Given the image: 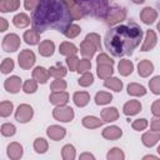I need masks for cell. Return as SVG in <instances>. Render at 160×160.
I'll return each instance as SVG.
<instances>
[{
	"label": "cell",
	"instance_id": "6da1fadb",
	"mask_svg": "<svg viewBox=\"0 0 160 160\" xmlns=\"http://www.w3.org/2000/svg\"><path fill=\"white\" fill-rule=\"evenodd\" d=\"M71 21V15L62 0H38L30 18L32 28L40 34L48 29L64 32Z\"/></svg>",
	"mask_w": 160,
	"mask_h": 160
},
{
	"label": "cell",
	"instance_id": "7a4b0ae2",
	"mask_svg": "<svg viewBox=\"0 0 160 160\" xmlns=\"http://www.w3.org/2000/svg\"><path fill=\"white\" fill-rule=\"evenodd\" d=\"M142 29L132 20L108 30L104 42L106 50L115 58L131 55L142 40Z\"/></svg>",
	"mask_w": 160,
	"mask_h": 160
},
{
	"label": "cell",
	"instance_id": "3957f363",
	"mask_svg": "<svg viewBox=\"0 0 160 160\" xmlns=\"http://www.w3.org/2000/svg\"><path fill=\"white\" fill-rule=\"evenodd\" d=\"M78 4L84 16L90 15L96 19H104L110 8L109 0H78Z\"/></svg>",
	"mask_w": 160,
	"mask_h": 160
},
{
	"label": "cell",
	"instance_id": "277c9868",
	"mask_svg": "<svg viewBox=\"0 0 160 160\" xmlns=\"http://www.w3.org/2000/svg\"><path fill=\"white\" fill-rule=\"evenodd\" d=\"M125 19H126V10L120 6L109 8V10L104 18L106 25H109V26H114V25L124 21Z\"/></svg>",
	"mask_w": 160,
	"mask_h": 160
},
{
	"label": "cell",
	"instance_id": "5b68a950",
	"mask_svg": "<svg viewBox=\"0 0 160 160\" xmlns=\"http://www.w3.org/2000/svg\"><path fill=\"white\" fill-rule=\"evenodd\" d=\"M52 116L55 120H59L61 122H69L74 119L75 114L74 110L70 106L66 105H58L54 110H52Z\"/></svg>",
	"mask_w": 160,
	"mask_h": 160
},
{
	"label": "cell",
	"instance_id": "8992f818",
	"mask_svg": "<svg viewBox=\"0 0 160 160\" xmlns=\"http://www.w3.org/2000/svg\"><path fill=\"white\" fill-rule=\"evenodd\" d=\"M18 61H19V66L24 70H29L30 68L34 66L35 61H36V58H35V54L29 50V49H25V50H21L20 54L18 55Z\"/></svg>",
	"mask_w": 160,
	"mask_h": 160
},
{
	"label": "cell",
	"instance_id": "52a82bcc",
	"mask_svg": "<svg viewBox=\"0 0 160 160\" xmlns=\"http://www.w3.org/2000/svg\"><path fill=\"white\" fill-rule=\"evenodd\" d=\"M34 116V110L29 104H21L18 106L16 111H15V120L25 124L28 121H30Z\"/></svg>",
	"mask_w": 160,
	"mask_h": 160
},
{
	"label": "cell",
	"instance_id": "ba28073f",
	"mask_svg": "<svg viewBox=\"0 0 160 160\" xmlns=\"http://www.w3.org/2000/svg\"><path fill=\"white\" fill-rule=\"evenodd\" d=\"M20 38L16 34H8L2 39V50L6 52H14L20 48Z\"/></svg>",
	"mask_w": 160,
	"mask_h": 160
},
{
	"label": "cell",
	"instance_id": "9c48e42d",
	"mask_svg": "<svg viewBox=\"0 0 160 160\" xmlns=\"http://www.w3.org/2000/svg\"><path fill=\"white\" fill-rule=\"evenodd\" d=\"M62 1L66 5L72 20H80L81 18H84V14L78 4V0H62Z\"/></svg>",
	"mask_w": 160,
	"mask_h": 160
},
{
	"label": "cell",
	"instance_id": "30bf717a",
	"mask_svg": "<svg viewBox=\"0 0 160 160\" xmlns=\"http://www.w3.org/2000/svg\"><path fill=\"white\" fill-rule=\"evenodd\" d=\"M140 19L144 24L146 25H150V24H154L155 20L158 19V11L154 9V8H150V6H146L141 11H140Z\"/></svg>",
	"mask_w": 160,
	"mask_h": 160
},
{
	"label": "cell",
	"instance_id": "8fae6325",
	"mask_svg": "<svg viewBox=\"0 0 160 160\" xmlns=\"http://www.w3.org/2000/svg\"><path fill=\"white\" fill-rule=\"evenodd\" d=\"M4 88L10 94H16L20 91V88H21V79L19 76H10L5 80L4 82Z\"/></svg>",
	"mask_w": 160,
	"mask_h": 160
},
{
	"label": "cell",
	"instance_id": "7c38bea8",
	"mask_svg": "<svg viewBox=\"0 0 160 160\" xmlns=\"http://www.w3.org/2000/svg\"><path fill=\"white\" fill-rule=\"evenodd\" d=\"M49 100L54 105H66L69 101V94L65 90L61 91H52L49 96Z\"/></svg>",
	"mask_w": 160,
	"mask_h": 160
},
{
	"label": "cell",
	"instance_id": "4fadbf2b",
	"mask_svg": "<svg viewBox=\"0 0 160 160\" xmlns=\"http://www.w3.org/2000/svg\"><path fill=\"white\" fill-rule=\"evenodd\" d=\"M101 135H102V138L106 139V140H118V139H120V138L122 136V130H121L119 126L112 125V126L105 128V129L102 130Z\"/></svg>",
	"mask_w": 160,
	"mask_h": 160
},
{
	"label": "cell",
	"instance_id": "5bb4252c",
	"mask_svg": "<svg viewBox=\"0 0 160 160\" xmlns=\"http://www.w3.org/2000/svg\"><path fill=\"white\" fill-rule=\"evenodd\" d=\"M160 140V131H146L141 136V141L146 148L154 146L158 141Z\"/></svg>",
	"mask_w": 160,
	"mask_h": 160
},
{
	"label": "cell",
	"instance_id": "9a60e30c",
	"mask_svg": "<svg viewBox=\"0 0 160 160\" xmlns=\"http://www.w3.org/2000/svg\"><path fill=\"white\" fill-rule=\"evenodd\" d=\"M158 42V36L154 30H146V36L144 40V44L141 46V51H149L155 48Z\"/></svg>",
	"mask_w": 160,
	"mask_h": 160
},
{
	"label": "cell",
	"instance_id": "2e32d148",
	"mask_svg": "<svg viewBox=\"0 0 160 160\" xmlns=\"http://www.w3.org/2000/svg\"><path fill=\"white\" fill-rule=\"evenodd\" d=\"M46 134L51 140L59 141L66 135V130L64 128L59 126V125H50L48 128V130H46Z\"/></svg>",
	"mask_w": 160,
	"mask_h": 160
},
{
	"label": "cell",
	"instance_id": "e0dca14e",
	"mask_svg": "<svg viewBox=\"0 0 160 160\" xmlns=\"http://www.w3.org/2000/svg\"><path fill=\"white\" fill-rule=\"evenodd\" d=\"M139 111H141V104L140 101L138 100H130L128 101L124 108H122V112L126 115V116H132V115H136Z\"/></svg>",
	"mask_w": 160,
	"mask_h": 160
},
{
	"label": "cell",
	"instance_id": "ac0fdd59",
	"mask_svg": "<svg viewBox=\"0 0 160 160\" xmlns=\"http://www.w3.org/2000/svg\"><path fill=\"white\" fill-rule=\"evenodd\" d=\"M100 115H101V119L104 122H112V121H116L119 119V111L114 106L102 109Z\"/></svg>",
	"mask_w": 160,
	"mask_h": 160
},
{
	"label": "cell",
	"instance_id": "d6986e66",
	"mask_svg": "<svg viewBox=\"0 0 160 160\" xmlns=\"http://www.w3.org/2000/svg\"><path fill=\"white\" fill-rule=\"evenodd\" d=\"M22 146L19 144V142H11L8 145V150H6V154L11 159V160H18L22 156Z\"/></svg>",
	"mask_w": 160,
	"mask_h": 160
},
{
	"label": "cell",
	"instance_id": "ffe728a7",
	"mask_svg": "<svg viewBox=\"0 0 160 160\" xmlns=\"http://www.w3.org/2000/svg\"><path fill=\"white\" fill-rule=\"evenodd\" d=\"M54 50H55V44L51 40H42L39 44V54L41 56L49 58L54 54Z\"/></svg>",
	"mask_w": 160,
	"mask_h": 160
},
{
	"label": "cell",
	"instance_id": "44dd1931",
	"mask_svg": "<svg viewBox=\"0 0 160 160\" xmlns=\"http://www.w3.org/2000/svg\"><path fill=\"white\" fill-rule=\"evenodd\" d=\"M96 51H98L96 48H95L90 41L85 40V39L81 41V44H80V52H81V55H82L84 58L91 59V58L95 55Z\"/></svg>",
	"mask_w": 160,
	"mask_h": 160
},
{
	"label": "cell",
	"instance_id": "7402d4cb",
	"mask_svg": "<svg viewBox=\"0 0 160 160\" xmlns=\"http://www.w3.org/2000/svg\"><path fill=\"white\" fill-rule=\"evenodd\" d=\"M154 71V65L150 60H141L138 64V74L141 78H148Z\"/></svg>",
	"mask_w": 160,
	"mask_h": 160
},
{
	"label": "cell",
	"instance_id": "603a6c76",
	"mask_svg": "<svg viewBox=\"0 0 160 160\" xmlns=\"http://www.w3.org/2000/svg\"><path fill=\"white\" fill-rule=\"evenodd\" d=\"M49 72L45 68L42 66H36L34 70H32V79L36 80L40 84H46L48 80H49Z\"/></svg>",
	"mask_w": 160,
	"mask_h": 160
},
{
	"label": "cell",
	"instance_id": "cb8c5ba5",
	"mask_svg": "<svg viewBox=\"0 0 160 160\" xmlns=\"http://www.w3.org/2000/svg\"><path fill=\"white\" fill-rule=\"evenodd\" d=\"M20 8V0H0V11L11 12Z\"/></svg>",
	"mask_w": 160,
	"mask_h": 160
},
{
	"label": "cell",
	"instance_id": "d4e9b609",
	"mask_svg": "<svg viewBox=\"0 0 160 160\" xmlns=\"http://www.w3.org/2000/svg\"><path fill=\"white\" fill-rule=\"evenodd\" d=\"M72 100H74V102H75L76 106L84 108L90 101V94L86 92V91H76L74 94V96H72Z\"/></svg>",
	"mask_w": 160,
	"mask_h": 160
},
{
	"label": "cell",
	"instance_id": "484cf974",
	"mask_svg": "<svg viewBox=\"0 0 160 160\" xmlns=\"http://www.w3.org/2000/svg\"><path fill=\"white\" fill-rule=\"evenodd\" d=\"M24 41L28 44V45H36L40 42V32H38L34 28L30 29V30H26L24 32Z\"/></svg>",
	"mask_w": 160,
	"mask_h": 160
},
{
	"label": "cell",
	"instance_id": "4316f807",
	"mask_svg": "<svg viewBox=\"0 0 160 160\" xmlns=\"http://www.w3.org/2000/svg\"><path fill=\"white\" fill-rule=\"evenodd\" d=\"M114 72V69H112V65L110 64H98L96 66V74L100 79H108L112 75Z\"/></svg>",
	"mask_w": 160,
	"mask_h": 160
},
{
	"label": "cell",
	"instance_id": "83f0119b",
	"mask_svg": "<svg viewBox=\"0 0 160 160\" xmlns=\"http://www.w3.org/2000/svg\"><path fill=\"white\" fill-rule=\"evenodd\" d=\"M118 70H119L120 75H122V76H129V75L132 72V70H134V64H132V61L126 60V59L120 60L119 64H118Z\"/></svg>",
	"mask_w": 160,
	"mask_h": 160
},
{
	"label": "cell",
	"instance_id": "f1b7e54d",
	"mask_svg": "<svg viewBox=\"0 0 160 160\" xmlns=\"http://www.w3.org/2000/svg\"><path fill=\"white\" fill-rule=\"evenodd\" d=\"M59 51L61 55H65V56H70V55H76V52L79 51L78 48L72 44V42H69V41H64L60 44L59 46Z\"/></svg>",
	"mask_w": 160,
	"mask_h": 160
},
{
	"label": "cell",
	"instance_id": "f546056e",
	"mask_svg": "<svg viewBox=\"0 0 160 160\" xmlns=\"http://www.w3.org/2000/svg\"><path fill=\"white\" fill-rule=\"evenodd\" d=\"M81 122H82V125L86 128V129H96V128H100V126H102V124H104V121L102 120H100L99 118H96V116H85L82 120H81Z\"/></svg>",
	"mask_w": 160,
	"mask_h": 160
},
{
	"label": "cell",
	"instance_id": "4dcf8cb0",
	"mask_svg": "<svg viewBox=\"0 0 160 160\" xmlns=\"http://www.w3.org/2000/svg\"><path fill=\"white\" fill-rule=\"evenodd\" d=\"M12 22L16 28L19 29H24L26 28L29 24H30V18L25 14V12H20V14H16L14 18H12Z\"/></svg>",
	"mask_w": 160,
	"mask_h": 160
},
{
	"label": "cell",
	"instance_id": "1f68e13d",
	"mask_svg": "<svg viewBox=\"0 0 160 160\" xmlns=\"http://www.w3.org/2000/svg\"><path fill=\"white\" fill-rule=\"evenodd\" d=\"M104 86L109 88V89H111V90H114L116 92H120L122 90V81L120 79H118V78H111L110 76V78L105 79Z\"/></svg>",
	"mask_w": 160,
	"mask_h": 160
},
{
	"label": "cell",
	"instance_id": "d6a6232c",
	"mask_svg": "<svg viewBox=\"0 0 160 160\" xmlns=\"http://www.w3.org/2000/svg\"><path fill=\"white\" fill-rule=\"evenodd\" d=\"M128 94L131 96H144L146 94V89L136 82H130L128 85Z\"/></svg>",
	"mask_w": 160,
	"mask_h": 160
},
{
	"label": "cell",
	"instance_id": "836d02e7",
	"mask_svg": "<svg viewBox=\"0 0 160 160\" xmlns=\"http://www.w3.org/2000/svg\"><path fill=\"white\" fill-rule=\"evenodd\" d=\"M48 72H49V75L50 76H52V78H64L65 75H66V72H68V70H66V68L62 65V64H60V62H58L56 65H54V66H51L49 70H48Z\"/></svg>",
	"mask_w": 160,
	"mask_h": 160
},
{
	"label": "cell",
	"instance_id": "e575fe53",
	"mask_svg": "<svg viewBox=\"0 0 160 160\" xmlns=\"http://www.w3.org/2000/svg\"><path fill=\"white\" fill-rule=\"evenodd\" d=\"M112 100V95L106 91H99L95 95V102L96 105H106Z\"/></svg>",
	"mask_w": 160,
	"mask_h": 160
},
{
	"label": "cell",
	"instance_id": "d590c367",
	"mask_svg": "<svg viewBox=\"0 0 160 160\" xmlns=\"http://www.w3.org/2000/svg\"><path fill=\"white\" fill-rule=\"evenodd\" d=\"M61 156L64 160H74L76 156V151L74 145L71 144H66L62 149H61Z\"/></svg>",
	"mask_w": 160,
	"mask_h": 160
},
{
	"label": "cell",
	"instance_id": "8d00e7d4",
	"mask_svg": "<svg viewBox=\"0 0 160 160\" xmlns=\"http://www.w3.org/2000/svg\"><path fill=\"white\" fill-rule=\"evenodd\" d=\"M48 148H49V144L48 141L44 139V138H38L35 139L34 141V150L38 152V154H44L48 151Z\"/></svg>",
	"mask_w": 160,
	"mask_h": 160
},
{
	"label": "cell",
	"instance_id": "74e56055",
	"mask_svg": "<svg viewBox=\"0 0 160 160\" xmlns=\"http://www.w3.org/2000/svg\"><path fill=\"white\" fill-rule=\"evenodd\" d=\"M81 32V28L79 26V25H76V24H70L66 29H65V31L62 32L66 38H69V39H74V38H76L79 34Z\"/></svg>",
	"mask_w": 160,
	"mask_h": 160
},
{
	"label": "cell",
	"instance_id": "f35d334b",
	"mask_svg": "<svg viewBox=\"0 0 160 160\" xmlns=\"http://www.w3.org/2000/svg\"><path fill=\"white\" fill-rule=\"evenodd\" d=\"M12 110H14V105L11 101H1L0 102V116L1 118L10 116Z\"/></svg>",
	"mask_w": 160,
	"mask_h": 160
},
{
	"label": "cell",
	"instance_id": "ab89813d",
	"mask_svg": "<svg viewBox=\"0 0 160 160\" xmlns=\"http://www.w3.org/2000/svg\"><path fill=\"white\" fill-rule=\"evenodd\" d=\"M78 82H79L80 86L88 88V86H90V85L94 82V75H92L91 72H89V71H85V72H82V75L79 78Z\"/></svg>",
	"mask_w": 160,
	"mask_h": 160
},
{
	"label": "cell",
	"instance_id": "60d3db41",
	"mask_svg": "<svg viewBox=\"0 0 160 160\" xmlns=\"http://www.w3.org/2000/svg\"><path fill=\"white\" fill-rule=\"evenodd\" d=\"M14 66H15L14 60L10 59V58H5V59L2 60V62L0 64V71H1L2 74H10V72L14 70Z\"/></svg>",
	"mask_w": 160,
	"mask_h": 160
},
{
	"label": "cell",
	"instance_id": "b9f144b4",
	"mask_svg": "<svg viewBox=\"0 0 160 160\" xmlns=\"http://www.w3.org/2000/svg\"><path fill=\"white\" fill-rule=\"evenodd\" d=\"M106 158H108V160H124L125 159V154L122 152V150L120 148H112L108 152Z\"/></svg>",
	"mask_w": 160,
	"mask_h": 160
},
{
	"label": "cell",
	"instance_id": "7bdbcfd3",
	"mask_svg": "<svg viewBox=\"0 0 160 160\" xmlns=\"http://www.w3.org/2000/svg\"><path fill=\"white\" fill-rule=\"evenodd\" d=\"M0 132H1L2 136L10 138V136H14V135H15V132H16V128H15L12 124H10V122H5V124L1 125V128H0Z\"/></svg>",
	"mask_w": 160,
	"mask_h": 160
},
{
	"label": "cell",
	"instance_id": "ee69618b",
	"mask_svg": "<svg viewBox=\"0 0 160 160\" xmlns=\"http://www.w3.org/2000/svg\"><path fill=\"white\" fill-rule=\"evenodd\" d=\"M22 90H24V92H26V94H34V92L38 90V81L34 80V79L26 80V81L24 82V85H22Z\"/></svg>",
	"mask_w": 160,
	"mask_h": 160
},
{
	"label": "cell",
	"instance_id": "f6af8a7d",
	"mask_svg": "<svg viewBox=\"0 0 160 160\" xmlns=\"http://www.w3.org/2000/svg\"><path fill=\"white\" fill-rule=\"evenodd\" d=\"M90 68H91V61H90V59L84 58V59L79 60L78 66H76V71H78L79 74H82V72H85V71H89Z\"/></svg>",
	"mask_w": 160,
	"mask_h": 160
},
{
	"label": "cell",
	"instance_id": "bcb514c9",
	"mask_svg": "<svg viewBox=\"0 0 160 160\" xmlns=\"http://www.w3.org/2000/svg\"><path fill=\"white\" fill-rule=\"evenodd\" d=\"M66 81L62 80L61 78H56L51 84H50V89L51 91H61V90H65L66 89Z\"/></svg>",
	"mask_w": 160,
	"mask_h": 160
},
{
	"label": "cell",
	"instance_id": "7dc6e473",
	"mask_svg": "<svg viewBox=\"0 0 160 160\" xmlns=\"http://www.w3.org/2000/svg\"><path fill=\"white\" fill-rule=\"evenodd\" d=\"M85 40H88V41H90L95 48H96V50H101V41H100V36L96 34V32H90V34H88L86 36H85Z\"/></svg>",
	"mask_w": 160,
	"mask_h": 160
},
{
	"label": "cell",
	"instance_id": "c3c4849f",
	"mask_svg": "<svg viewBox=\"0 0 160 160\" xmlns=\"http://www.w3.org/2000/svg\"><path fill=\"white\" fill-rule=\"evenodd\" d=\"M149 86H150V90H151L155 95H159V94H160V76H159V75L154 76V78L150 80Z\"/></svg>",
	"mask_w": 160,
	"mask_h": 160
},
{
	"label": "cell",
	"instance_id": "681fc988",
	"mask_svg": "<svg viewBox=\"0 0 160 160\" xmlns=\"http://www.w3.org/2000/svg\"><path fill=\"white\" fill-rule=\"evenodd\" d=\"M131 128L136 131H141V130H145L148 128V120L146 119H136L132 121L131 124Z\"/></svg>",
	"mask_w": 160,
	"mask_h": 160
},
{
	"label": "cell",
	"instance_id": "f907efd6",
	"mask_svg": "<svg viewBox=\"0 0 160 160\" xmlns=\"http://www.w3.org/2000/svg\"><path fill=\"white\" fill-rule=\"evenodd\" d=\"M79 62V58L76 55H70L66 56V65L70 69V71H76V66Z\"/></svg>",
	"mask_w": 160,
	"mask_h": 160
},
{
	"label": "cell",
	"instance_id": "816d5d0a",
	"mask_svg": "<svg viewBox=\"0 0 160 160\" xmlns=\"http://www.w3.org/2000/svg\"><path fill=\"white\" fill-rule=\"evenodd\" d=\"M96 62H98V64H110V65H114V60L110 59V58L108 56V54H105V52L99 54V56H98V59H96Z\"/></svg>",
	"mask_w": 160,
	"mask_h": 160
},
{
	"label": "cell",
	"instance_id": "f5cc1de1",
	"mask_svg": "<svg viewBox=\"0 0 160 160\" xmlns=\"http://www.w3.org/2000/svg\"><path fill=\"white\" fill-rule=\"evenodd\" d=\"M151 112L154 116H160V100H155L151 105Z\"/></svg>",
	"mask_w": 160,
	"mask_h": 160
},
{
	"label": "cell",
	"instance_id": "db71d44e",
	"mask_svg": "<svg viewBox=\"0 0 160 160\" xmlns=\"http://www.w3.org/2000/svg\"><path fill=\"white\" fill-rule=\"evenodd\" d=\"M150 128H151L152 131H160V119H159V116H155V118L151 120Z\"/></svg>",
	"mask_w": 160,
	"mask_h": 160
},
{
	"label": "cell",
	"instance_id": "11a10c76",
	"mask_svg": "<svg viewBox=\"0 0 160 160\" xmlns=\"http://www.w3.org/2000/svg\"><path fill=\"white\" fill-rule=\"evenodd\" d=\"M38 4V0H24V6L26 10H34Z\"/></svg>",
	"mask_w": 160,
	"mask_h": 160
},
{
	"label": "cell",
	"instance_id": "9f6ffc18",
	"mask_svg": "<svg viewBox=\"0 0 160 160\" xmlns=\"http://www.w3.org/2000/svg\"><path fill=\"white\" fill-rule=\"evenodd\" d=\"M8 28H9V22H8V20L4 19V18H0V32L6 31Z\"/></svg>",
	"mask_w": 160,
	"mask_h": 160
},
{
	"label": "cell",
	"instance_id": "6f0895ef",
	"mask_svg": "<svg viewBox=\"0 0 160 160\" xmlns=\"http://www.w3.org/2000/svg\"><path fill=\"white\" fill-rule=\"evenodd\" d=\"M84 159H91V160H94L95 156L92 154H90V152H84V154L80 155V160H84Z\"/></svg>",
	"mask_w": 160,
	"mask_h": 160
},
{
	"label": "cell",
	"instance_id": "680465c9",
	"mask_svg": "<svg viewBox=\"0 0 160 160\" xmlns=\"http://www.w3.org/2000/svg\"><path fill=\"white\" fill-rule=\"evenodd\" d=\"M131 1H132L134 4H142L145 0H131Z\"/></svg>",
	"mask_w": 160,
	"mask_h": 160
},
{
	"label": "cell",
	"instance_id": "91938a15",
	"mask_svg": "<svg viewBox=\"0 0 160 160\" xmlns=\"http://www.w3.org/2000/svg\"><path fill=\"white\" fill-rule=\"evenodd\" d=\"M144 159H158V158L152 156V155H146V156H144Z\"/></svg>",
	"mask_w": 160,
	"mask_h": 160
}]
</instances>
